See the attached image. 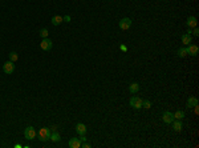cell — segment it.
<instances>
[{
    "label": "cell",
    "mask_w": 199,
    "mask_h": 148,
    "mask_svg": "<svg viewBox=\"0 0 199 148\" xmlns=\"http://www.w3.org/2000/svg\"><path fill=\"white\" fill-rule=\"evenodd\" d=\"M50 133H52V129L48 128V127H44L38 131V140L40 141H48L50 140Z\"/></svg>",
    "instance_id": "1"
},
{
    "label": "cell",
    "mask_w": 199,
    "mask_h": 148,
    "mask_svg": "<svg viewBox=\"0 0 199 148\" xmlns=\"http://www.w3.org/2000/svg\"><path fill=\"white\" fill-rule=\"evenodd\" d=\"M129 104H130L131 108L134 109H141L142 108V99L138 98V96H133L129 101Z\"/></svg>",
    "instance_id": "2"
},
{
    "label": "cell",
    "mask_w": 199,
    "mask_h": 148,
    "mask_svg": "<svg viewBox=\"0 0 199 148\" xmlns=\"http://www.w3.org/2000/svg\"><path fill=\"white\" fill-rule=\"evenodd\" d=\"M3 71H4V74H7V75H11L13 74V71H15V64H13V62H5L3 64Z\"/></svg>",
    "instance_id": "3"
},
{
    "label": "cell",
    "mask_w": 199,
    "mask_h": 148,
    "mask_svg": "<svg viewBox=\"0 0 199 148\" xmlns=\"http://www.w3.org/2000/svg\"><path fill=\"white\" fill-rule=\"evenodd\" d=\"M118 27L121 28V29H129V28L131 27V19H129V17H123V19H121L118 21Z\"/></svg>",
    "instance_id": "4"
},
{
    "label": "cell",
    "mask_w": 199,
    "mask_h": 148,
    "mask_svg": "<svg viewBox=\"0 0 199 148\" xmlns=\"http://www.w3.org/2000/svg\"><path fill=\"white\" fill-rule=\"evenodd\" d=\"M40 47H41L42 51H50L52 47H53V42L50 39H48V38H45V39H42V42L40 43Z\"/></svg>",
    "instance_id": "5"
},
{
    "label": "cell",
    "mask_w": 199,
    "mask_h": 148,
    "mask_svg": "<svg viewBox=\"0 0 199 148\" xmlns=\"http://www.w3.org/2000/svg\"><path fill=\"white\" fill-rule=\"evenodd\" d=\"M34 136H36V131L33 127H27L24 129V137L27 140H32V139H34Z\"/></svg>",
    "instance_id": "6"
},
{
    "label": "cell",
    "mask_w": 199,
    "mask_h": 148,
    "mask_svg": "<svg viewBox=\"0 0 199 148\" xmlns=\"http://www.w3.org/2000/svg\"><path fill=\"white\" fill-rule=\"evenodd\" d=\"M162 120L165 121L166 124H171L172 121L175 120V119H174V113L170 112V111H166V112H163V115H162Z\"/></svg>",
    "instance_id": "7"
},
{
    "label": "cell",
    "mask_w": 199,
    "mask_h": 148,
    "mask_svg": "<svg viewBox=\"0 0 199 148\" xmlns=\"http://www.w3.org/2000/svg\"><path fill=\"white\" fill-rule=\"evenodd\" d=\"M186 50H187V55H191V56H196L199 54V47L195 44H188V47Z\"/></svg>",
    "instance_id": "8"
},
{
    "label": "cell",
    "mask_w": 199,
    "mask_h": 148,
    "mask_svg": "<svg viewBox=\"0 0 199 148\" xmlns=\"http://www.w3.org/2000/svg\"><path fill=\"white\" fill-rule=\"evenodd\" d=\"M68 145L70 148H80L81 147V141H80V139H78V137H72V139L69 140Z\"/></svg>",
    "instance_id": "9"
},
{
    "label": "cell",
    "mask_w": 199,
    "mask_h": 148,
    "mask_svg": "<svg viewBox=\"0 0 199 148\" xmlns=\"http://www.w3.org/2000/svg\"><path fill=\"white\" fill-rule=\"evenodd\" d=\"M198 99L195 98V96H190V98L187 99V104H186V107L187 108H194L195 105H198Z\"/></svg>",
    "instance_id": "10"
},
{
    "label": "cell",
    "mask_w": 199,
    "mask_h": 148,
    "mask_svg": "<svg viewBox=\"0 0 199 148\" xmlns=\"http://www.w3.org/2000/svg\"><path fill=\"white\" fill-rule=\"evenodd\" d=\"M86 131H88V128H86V125L85 124H82V123L76 124V132L78 133V135H85Z\"/></svg>",
    "instance_id": "11"
},
{
    "label": "cell",
    "mask_w": 199,
    "mask_h": 148,
    "mask_svg": "<svg viewBox=\"0 0 199 148\" xmlns=\"http://www.w3.org/2000/svg\"><path fill=\"white\" fill-rule=\"evenodd\" d=\"M172 124V129H174V131H176V132H180V131H182V128H183V124H182V120H174L171 123Z\"/></svg>",
    "instance_id": "12"
},
{
    "label": "cell",
    "mask_w": 199,
    "mask_h": 148,
    "mask_svg": "<svg viewBox=\"0 0 199 148\" xmlns=\"http://www.w3.org/2000/svg\"><path fill=\"white\" fill-rule=\"evenodd\" d=\"M187 25H188V28H195L196 27V24H198V20H196V17L195 16H190L187 19Z\"/></svg>",
    "instance_id": "13"
},
{
    "label": "cell",
    "mask_w": 199,
    "mask_h": 148,
    "mask_svg": "<svg viewBox=\"0 0 199 148\" xmlns=\"http://www.w3.org/2000/svg\"><path fill=\"white\" fill-rule=\"evenodd\" d=\"M139 90H141V86L138 83H131L130 86H129V92L130 94H137Z\"/></svg>",
    "instance_id": "14"
},
{
    "label": "cell",
    "mask_w": 199,
    "mask_h": 148,
    "mask_svg": "<svg viewBox=\"0 0 199 148\" xmlns=\"http://www.w3.org/2000/svg\"><path fill=\"white\" fill-rule=\"evenodd\" d=\"M182 43H183L184 46H188V44H191V43H192L191 35H188V33H183V35H182Z\"/></svg>",
    "instance_id": "15"
},
{
    "label": "cell",
    "mask_w": 199,
    "mask_h": 148,
    "mask_svg": "<svg viewBox=\"0 0 199 148\" xmlns=\"http://www.w3.org/2000/svg\"><path fill=\"white\" fill-rule=\"evenodd\" d=\"M64 21V19H62V16H60V15H54V16H52V24L53 25H60V24Z\"/></svg>",
    "instance_id": "16"
},
{
    "label": "cell",
    "mask_w": 199,
    "mask_h": 148,
    "mask_svg": "<svg viewBox=\"0 0 199 148\" xmlns=\"http://www.w3.org/2000/svg\"><path fill=\"white\" fill-rule=\"evenodd\" d=\"M50 140L54 141V143H58V141L61 140V136H60V133L57 131H53V132L50 133Z\"/></svg>",
    "instance_id": "17"
},
{
    "label": "cell",
    "mask_w": 199,
    "mask_h": 148,
    "mask_svg": "<svg viewBox=\"0 0 199 148\" xmlns=\"http://www.w3.org/2000/svg\"><path fill=\"white\" fill-rule=\"evenodd\" d=\"M8 56H9V60L11 62H17V59H19V55H17V52H15V51H12L11 54H8Z\"/></svg>",
    "instance_id": "18"
},
{
    "label": "cell",
    "mask_w": 199,
    "mask_h": 148,
    "mask_svg": "<svg viewBox=\"0 0 199 148\" xmlns=\"http://www.w3.org/2000/svg\"><path fill=\"white\" fill-rule=\"evenodd\" d=\"M183 117H184V112L183 111H180V109L174 113V119H176V120H182Z\"/></svg>",
    "instance_id": "19"
},
{
    "label": "cell",
    "mask_w": 199,
    "mask_h": 148,
    "mask_svg": "<svg viewBox=\"0 0 199 148\" xmlns=\"http://www.w3.org/2000/svg\"><path fill=\"white\" fill-rule=\"evenodd\" d=\"M176 54H178V56H179V58H184V56L187 55V50L182 47V48H179V50H178V52H176Z\"/></svg>",
    "instance_id": "20"
},
{
    "label": "cell",
    "mask_w": 199,
    "mask_h": 148,
    "mask_svg": "<svg viewBox=\"0 0 199 148\" xmlns=\"http://www.w3.org/2000/svg\"><path fill=\"white\" fill-rule=\"evenodd\" d=\"M48 33H49L48 29H46V28H42L41 31H40V38H41V39H45V38H48Z\"/></svg>",
    "instance_id": "21"
},
{
    "label": "cell",
    "mask_w": 199,
    "mask_h": 148,
    "mask_svg": "<svg viewBox=\"0 0 199 148\" xmlns=\"http://www.w3.org/2000/svg\"><path fill=\"white\" fill-rule=\"evenodd\" d=\"M151 107V101L150 100H142V108H147L149 109Z\"/></svg>",
    "instance_id": "22"
},
{
    "label": "cell",
    "mask_w": 199,
    "mask_h": 148,
    "mask_svg": "<svg viewBox=\"0 0 199 148\" xmlns=\"http://www.w3.org/2000/svg\"><path fill=\"white\" fill-rule=\"evenodd\" d=\"M81 147L82 148H90L92 145L89 144V143H86V141H84V143H81Z\"/></svg>",
    "instance_id": "23"
},
{
    "label": "cell",
    "mask_w": 199,
    "mask_h": 148,
    "mask_svg": "<svg viewBox=\"0 0 199 148\" xmlns=\"http://www.w3.org/2000/svg\"><path fill=\"white\" fill-rule=\"evenodd\" d=\"M192 33H194V36H199V29L195 27L194 29H192Z\"/></svg>",
    "instance_id": "24"
},
{
    "label": "cell",
    "mask_w": 199,
    "mask_h": 148,
    "mask_svg": "<svg viewBox=\"0 0 199 148\" xmlns=\"http://www.w3.org/2000/svg\"><path fill=\"white\" fill-rule=\"evenodd\" d=\"M62 19H64V21H66V23H69V21H70V16H64V17H62Z\"/></svg>",
    "instance_id": "25"
},
{
    "label": "cell",
    "mask_w": 199,
    "mask_h": 148,
    "mask_svg": "<svg viewBox=\"0 0 199 148\" xmlns=\"http://www.w3.org/2000/svg\"><path fill=\"white\" fill-rule=\"evenodd\" d=\"M119 48H121V51H123V52H125V51H127L126 46H123V44H122V46H121V47H119Z\"/></svg>",
    "instance_id": "26"
},
{
    "label": "cell",
    "mask_w": 199,
    "mask_h": 148,
    "mask_svg": "<svg viewBox=\"0 0 199 148\" xmlns=\"http://www.w3.org/2000/svg\"><path fill=\"white\" fill-rule=\"evenodd\" d=\"M191 32H192V28H188V29H187V33H188V35H191Z\"/></svg>",
    "instance_id": "27"
}]
</instances>
